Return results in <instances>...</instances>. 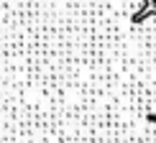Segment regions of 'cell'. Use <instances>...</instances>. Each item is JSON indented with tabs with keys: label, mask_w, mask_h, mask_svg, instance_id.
Wrapping results in <instances>:
<instances>
[{
	"label": "cell",
	"mask_w": 156,
	"mask_h": 143,
	"mask_svg": "<svg viewBox=\"0 0 156 143\" xmlns=\"http://www.w3.org/2000/svg\"><path fill=\"white\" fill-rule=\"evenodd\" d=\"M0 143H156V8L0 0Z\"/></svg>",
	"instance_id": "cell-1"
},
{
	"label": "cell",
	"mask_w": 156,
	"mask_h": 143,
	"mask_svg": "<svg viewBox=\"0 0 156 143\" xmlns=\"http://www.w3.org/2000/svg\"><path fill=\"white\" fill-rule=\"evenodd\" d=\"M148 3H151V5H156V0H148Z\"/></svg>",
	"instance_id": "cell-2"
}]
</instances>
